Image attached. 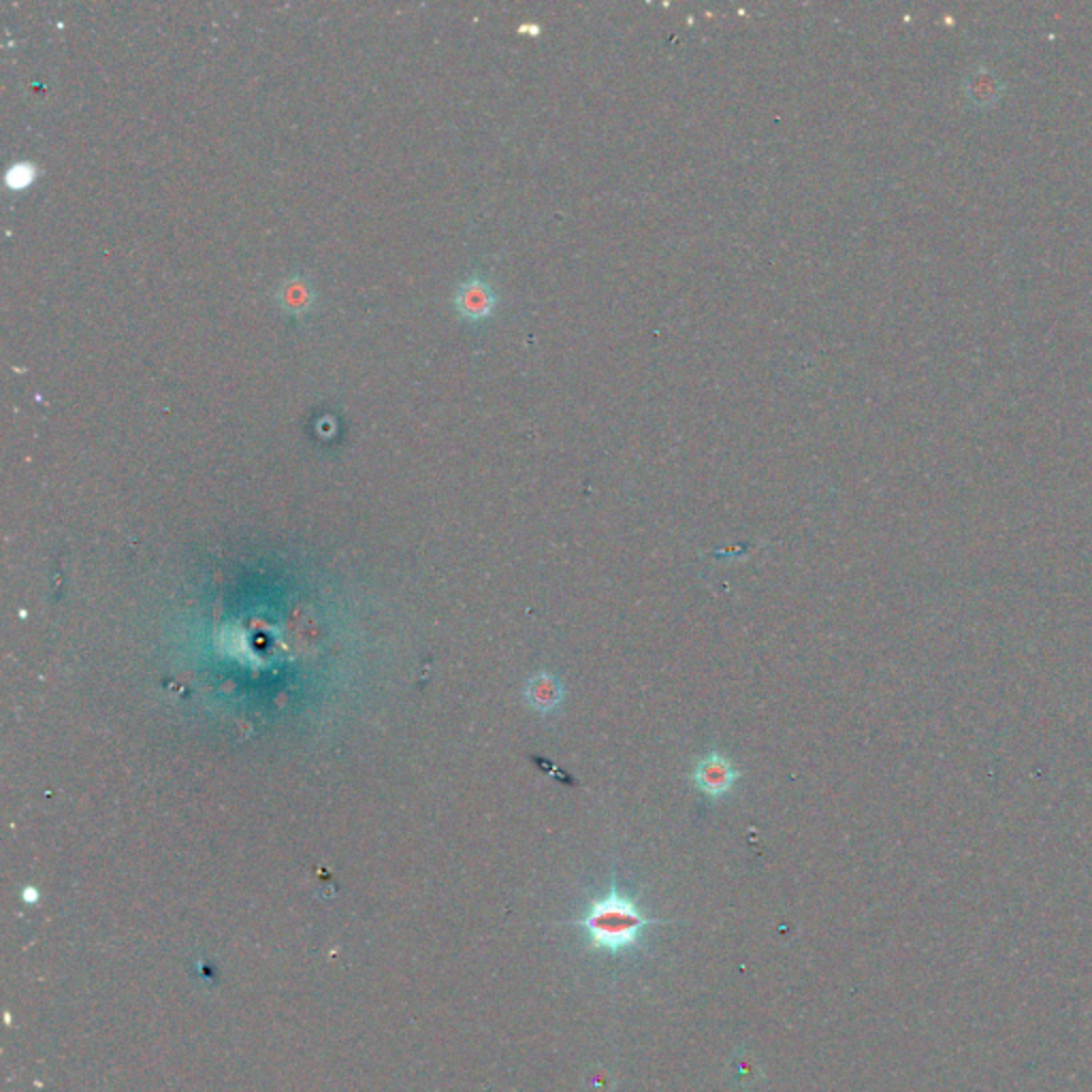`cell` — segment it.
I'll list each match as a JSON object with an SVG mask.
<instances>
[{
  "label": "cell",
  "mask_w": 1092,
  "mask_h": 1092,
  "mask_svg": "<svg viewBox=\"0 0 1092 1092\" xmlns=\"http://www.w3.org/2000/svg\"><path fill=\"white\" fill-rule=\"evenodd\" d=\"M567 926H578L587 934V947L591 951L621 953L640 943V936L648 926L672 924V919H659L646 915L636 898L627 896L619 889L616 877L612 872V881L606 894L593 898L582 915L561 921Z\"/></svg>",
  "instance_id": "cell-1"
},
{
  "label": "cell",
  "mask_w": 1092,
  "mask_h": 1092,
  "mask_svg": "<svg viewBox=\"0 0 1092 1092\" xmlns=\"http://www.w3.org/2000/svg\"><path fill=\"white\" fill-rule=\"evenodd\" d=\"M742 778L740 768L732 764L729 757H725L721 751L712 749L704 757H700L689 774L691 785L706 796L708 800H721L725 798L732 787Z\"/></svg>",
  "instance_id": "cell-2"
},
{
  "label": "cell",
  "mask_w": 1092,
  "mask_h": 1092,
  "mask_svg": "<svg viewBox=\"0 0 1092 1092\" xmlns=\"http://www.w3.org/2000/svg\"><path fill=\"white\" fill-rule=\"evenodd\" d=\"M495 301H497L495 290L478 273L469 275L454 292L456 311L469 320H480V318L488 316L495 307Z\"/></svg>",
  "instance_id": "cell-3"
},
{
  "label": "cell",
  "mask_w": 1092,
  "mask_h": 1092,
  "mask_svg": "<svg viewBox=\"0 0 1092 1092\" xmlns=\"http://www.w3.org/2000/svg\"><path fill=\"white\" fill-rule=\"evenodd\" d=\"M523 695H525V702L529 704V708H533L535 712L548 714V712H555L563 704L565 687L559 676H555L550 672H537V674L529 676V680L525 682Z\"/></svg>",
  "instance_id": "cell-4"
},
{
  "label": "cell",
  "mask_w": 1092,
  "mask_h": 1092,
  "mask_svg": "<svg viewBox=\"0 0 1092 1092\" xmlns=\"http://www.w3.org/2000/svg\"><path fill=\"white\" fill-rule=\"evenodd\" d=\"M277 303L288 314H303L314 305V286L301 273L288 275L277 288Z\"/></svg>",
  "instance_id": "cell-5"
},
{
  "label": "cell",
  "mask_w": 1092,
  "mask_h": 1092,
  "mask_svg": "<svg viewBox=\"0 0 1092 1092\" xmlns=\"http://www.w3.org/2000/svg\"><path fill=\"white\" fill-rule=\"evenodd\" d=\"M36 175V168L30 164V162H17L13 166H9L4 179H6V186L13 188V190H21L26 188Z\"/></svg>",
  "instance_id": "cell-6"
}]
</instances>
